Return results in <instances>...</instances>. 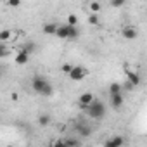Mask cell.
<instances>
[{
	"mask_svg": "<svg viewBox=\"0 0 147 147\" xmlns=\"http://www.w3.org/2000/svg\"><path fill=\"white\" fill-rule=\"evenodd\" d=\"M31 87H33V90H35L38 95H42V97H50V95L54 94L52 85H50L43 76H35L33 82H31Z\"/></svg>",
	"mask_w": 147,
	"mask_h": 147,
	"instance_id": "obj_1",
	"label": "cell"
},
{
	"mask_svg": "<svg viewBox=\"0 0 147 147\" xmlns=\"http://www.w3.org/2000/svg\"><path fill=\"white\" fill-rule=\"evenodd\" d=\"M85 113H87L92 119H102V118L106 116V106H104V102H100V100L95 99L90 106L85 107Z\"/></svg>",
	"mask_w": 147,
	"mask_h": 147,
	"instance_id": "obj_2",
	"label": "cell"
},
{
	"mask_svg": "<svg viewBox=\"0 0 147 147\" xmlns=\"http://www.w3.org/2000/svg\"><path fill=\"white\" fill-rule=\"evenodd\" d=\"M87 75H88V69L87 67H83V66H73V69H71V73H69V80H73V82H82L83 78H87Z\"/></svg>",
	"mask_w": 147,
	"mask_h": 147,
	"instance_id": "obj_3",
	"label": "cell"
},
{
	"mask_svg": "<svg viewBox=\"0 0 147 147\" xmlns=\"http://www.w3.org/2000/svg\"><path fill=\"white\" fill-rule=\"evenodd\" d=\"M125 75H126V78H128V83H130L131 87H138V85H140V76L137 75L135 71L128 69V66H125Z\"/></svg>",
	"mask_w": 147,
	"mask_h": 147,
	"instance_id": "obj_4",
	"label": "cell"
},
{
	"mask_svg": "<svg viewBox=\"0 0 147 147\" xmlns=\"http://www.w3.org/2000/svg\"><path fill=\"white\" fill-rule=\"evenodd\" d=\"M95 100V95L92 94V92H83L80 97H78V102H80V106H82V109H85L87 106H90L92 102Z\"/></svg>",
	"mask_w": 147,
	"mask_h": 147,
	"instance_id": "obj_5",
	"label": "cell"
},
{
	"mask_svg": "<svg viewBox=\"0 0 147 147\" xmlns=\"http://www.w3.org/2000/svg\"><path fill=\"white\" fill-rule=\"evenodd\" d=\"M121 35H123L125 40H135V38L138 36V31H137L133 26H125V28L121 30Z\"/></svg>",
	"mask_w": 147,
	"mask_h": 147,
	"instance_id": "obj_6",
	"label": "cell"
},
{
	"mask_svg": "<svg viewBox=\"0 0 147 147\" xmlns=\"http://www.w3.org/2000/svg\"><path fill=\"white\" fill-rule=\"evenodd\" d=\"M109 100H111V107L113 109H116V111H119L121 107H123V95L121 94H116V95H111L109 97Z\"/></svg>",
	"mask_w": 147,
	"mask_h": 147,
	"instance_id": "obj_7",
	"label": "cell"
},
{
	"mask_svg": "<svg viewBox=\"0 0 147 147\" xmlns=\"http://www.w3.org/2000/svg\"><path fill=\"white\" fill-rule=\"evenodd\" d=\"M55 36L61 38V40H69V26H67V24H61V26H57Z\"/></svg>",
	"mask_w": 147,
	"mask_h": 147,
	"instance_id": "obj_8",
	"label": "cell"
},
{
	"mask_svg": "<svg viewBox=\"0 0 147 147\" xmlns=\"http://www.w3.org/2000/svg\"><path fill=\"white\" fill-rule=\"evenodd\" d=\"M76 131H78V137L80 138H87L92 133V128L87 126V125H83V123H80V125H76Z\"/></svg>",
	"mask_w": 147,
	"mask_h": 147,
	"instance_id": "obj_9",
	"label": "cell"
},
{
	"mask_svg": "<svg viewBox=\"0 0 147 147\" xmlns=\"http://www.w3.org/2000/svg\"><path fill=\"white\" fill-rule=\"evenodd\" d=\"M14 61H16V64H19V66H24V64L30 61V54H26L24 50H19V52H18V55L14 57Z\"/></svg>",
	"mask_w": 147,
	"mask_h": 147,
	"instance_id": "obj_10",
	"label": "cell"
},
{
	"mask_svg": "<svg viewBox=\"0 0 147 147\" xmlns=\"http://www.w3.org/2000/svg\"><path fill=\"white\" fill-rule=\"evenodd\" d=\"M12 36H14V33H12V30H9V28H5V30H2V31H0V43H5V42H9V40H12Z\"/></svg>",
	"mask_w": 147,
	"mask_h": 147,
	"instance_id": "obj_11",
	"label": "cell"
},
{
	"mask_svg": "<svg viewBox=\"0 0 147 147\" xmlns=\"http://www.w3.org/2000/svg\"><path fill=\"white\" fill-rule=\"evenodd\" d=\"M57 26L59 24H55V23H47V24H43V33L45 35H55V31H57Z\"/></svg>",
	"mask_w": 147,
	"mask_h": 147,
	"instance_id": "obj_12",
	"label": "cell"
},
{
	"mask_svg": "<svg viewBox=\"0 0 147 147\" xmlns=\"http://www.w3.org/2000/svg\"><path fill=\"white\" fill-rule=\"evenodd\" d=\"M121 90H123V85H121V83H118V82H113V83L109 85V95L121 94Z\"/></svg>",
	"mask_w": 147,
	"mask_h": 147,
	"instance_id": "obj_13",
	"label": "cell"
},
{
	"mask_svg": "<svg viewBox=\"0 0 147 147\" xmlns=\"http://www.w3.org/2000/svg\"><path fill=\"white\" fill-rule=\"evenodd\" d=\"M21 50H24L26 54H30V55H31V54H33V52L36 50V45H35L33 42H26V43H23V47H21Z\"/></svg>",
	"mask_w": 147,
	"mask_h": 147,
	"instance_id": "obj_14",
	"label": "cell"
},
{
	"mask_svg": "<svg viewBox=\"0 0 147 147\" xmlns=\"http://www.w3.org/2000/svg\"><path fill=\"white\" fill-rule=\"evenodd\" d=\"M12 54L11 47H7L5 43H0V59H4V57H9Z\"/></svg>",
	"mask_w": 147,
	"mask_h": 147,
	"instance_id": "obj_15",
	"label": "cell"
},
{
	"mask_svg": "<svg viewBox=\"0 0 147 147\" xmlns=\"http://www.w3.org/2000/svg\"><path fill=\"white\" fill-rule=\"evenodd\" d=\"M109 140L113 142L114 147H123V145H125V138H123L121 135H114V137H111Z\"/></svg>",
	"mask_w": 147,
	"mask_h": 147,
	"instance_id": "obj_16",
	"label": "cell"
},
{
	"mask_svg": "<svg viewBox=\"0 0 147 147\" xmlns=\"http://www.w3.org/2000/svg\"><path fill=\"white\" fill-rule=\"evenodd\" d=\"M38 125H40L42 128L49 126V125H50V116H49V114H42V116L38 118Z\"/></svg>",
	"mask_w": 147,
	"mask_h": 147,
	"instance_id": "obj_17",
	"label": "cell"
},
{
	"mask_svg": "<svg viewBox=\"0 0 147 147\" xmlns=\"http://www.w3.org/2000/svg\"><path fill=\"white\" fill-rule=\"evenodd\" d=\"M80 31H78V26H69V40H75L78 38Z\"/></svg>",
	"mask_w": 147,
	"mask_h": 147,
	"instance_id": "obj_18",
	"label": "cell"
},
{
	"mask_svg": "<svg viewBox=\"0 0 147 147\" xmlns=\"http://www.w3.org/2000/svg\"><path fill=\"white\" fill-rule=\"evenodd\" d=\"M64 142H66V145H67V147H80V145H82V142H80V140H76V138H66Z\"/></svg>",
	"mask_w": 147,
	"mask_h": 147,
	"instance_id": "obj_19",
	"label": "cell"
},
{
	"mask_svg": "<svg viewBox=\"0 0 147 147\" xmlns=\"http://www.w3.org/2000/svg\"><path fill=\"white\" fill-rule=\"evenodd\" d=\"M67 26H78V18L75 16V14H69L67 16V23H66Z\"/></svg>",
	"mask_w": 147,
	"mask_h": 147,
	"instance_id": "obj_20",
	"label": "cell"
},
{
	"mask_svg": "<svg viewBox=\"0 0 147 147\" xmlns=\"http://www.w3.org/2000/svg\"><path fill=\"white\" fill-rule=\"evenodd\" d=\"M88 7H90L92 14H97V12H99V11L102 9V5H100L99 2H90V5H88Z\"/></svg>",
	"mask_w": 147,
	"mask_h": 147,
	"instance_id": "obj_21",
	"label": "cell"
},
{
	"mask_svg": "<svg viewBox=\"0 0 147 147\" xmlns=\"http://www.w3.org/2000/svg\"><path fill=\"white\" fill-rule=\"evenodd\" d=\"M71 69H73V64H69V62H64V64L61 66V71H62V73H66V75H69Z\"/></svg>",
	"mask_w": 147,
	"mask_h": 147,
	"instance_id": "obj_22",
	"label": "cell"
},
{
	"mask_svg": "<svg viewBox=\"0 0 147 147\" xmlns=\"http://www.w3.org/2000/svg\"><path fill=\"white\" fill-rule=\"evenodd\" d=\"M88 23H90L92 26H97V24H99V16H97V14H90V16H88Z\"/></svg>",
	"mask_w": 147,
	"mask_h": 147,
	"instance_id": "obj_23",
	"label": "cell"
},
{
	"mask_svg": "<svg viewBox=\"0 0 147 147\" xmlns=\"http://www.w3.org/2000/svg\"><path fill=\"white\" fill-rule=\"evenodd\" d=\"M52 147H67V145H66L64 138H57V140L54 142V145H52Z\"/></svg>",
	"mask_w": 147,
	"mask_h": 147,
	"instance_id": "obj_24",
	"label": "cell"
},
{
	"mask_svg": "<svg viewBox=\"0 0 147 147\" xmlns=\"http://www.w3.org/2000/svg\"><path fill=\"white\" fill-rule=\"evenodd\" d=\"M111 5H113V7H123V5H125V0H113Z\"/></svg>",
	"mask_w": 147,
	"mask_h": 147,
	"instance_id": "obj_25",
	"label": "cell"
},
{
	"mask_svg": "<svg viewBox=\"0 0 147 147\" xmlns=\"http://www.w3.org/2000/svg\"><path fill=\"white\" fill-rule=\"evenodd\" d=\"M7 5H9V7H19V5H21V2H19V0H9Z\"/></svg>",
	"mask_w": 147,
	"mask_h": 147,
	"instance_id": "obj_26",
	"label": "cell"
},
{
	"mask_svg": "<svg viewBox=\"0 0 147 147\" xmlns=\"http://www.w3.org/2000/svg\"><path fill=\"white\" fill-rule=\"evenodd\" d=\"M11 99H12L14 102H18V100H19V95H18V94L14 92V94H11Z\"/></svg>",
	"mask_w": 147,
	"mask_h": 147,
	"instance_id": "obj_27",
	"label": "cell"
},
{
	"mask_svg": "<svg viewBox=\"0 0 147 147\" xmlns=\"http://www.w3.org/2000/svg\"><path fill=\"white\" fill-rule=\"evenodd\" d=\"M104 147H114V145H113V142H111V140L107 138V140L104 142Z\"/></svg>",
	"mask_w": 147,
	"mask_h": 147,
	"instance_id": "obj_28",
	"label": "cell"
},
{
	"mask_svg": "<svg viewBox=\"0 0 147 147\" xmlns=\"http://www.w3.org/2000/svg\"><path fill=\"white\" fill-rule=\"evenodd\" d=\"M5 147H14V145H5Z\"/></svg>",
	"mask_w": 147,
	"mask_h": 147,
	"instance_id": "obj_29",
	"label": "cell"
},
{
	"mask_svg": "<svg viewBox=\"0 0 147 147\" xmlns=\"http://www.w3.org/2000/svg\"><path fill=\"white\" fill-rule=\"evenodd\" d=\"M0 78H2V73H0Z\"/></svg>",
	"mask_w": 147,
	"mask_h": 147,
	"instance_id": "obj_30",
	"label": "cell"
}]
</instances>
